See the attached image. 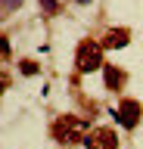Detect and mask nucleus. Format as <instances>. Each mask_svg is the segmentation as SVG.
I'll list each match as a JSON object with an SVG mask.
<instances>
[{"instance_id": "nucleus-9", "label": "nucleus", "mask_w": 143, "mask_h": 149, "mask_svg": "<svg viewBox=\"0 0 143 149\" xmlns=\"http://www.w3.org/2000/svg\"><path fill=\"white\" fill-rule=\"evenodd\" d=\"M40 6L47 9V13H56V9H59V3H56V0H40Z\"/></svg>"}, {"instance_id": "nucleus-11", "label": "nucleus", "mask_w": 143, "mask_h": 149, "mask_svg": "<svg viewBox=\"0 0 143 149\" xmlns=\"http://www.w3.org/2000/svg\"><path fill=\"white\" fill-rule=\"evenodd\" d=\"M0 3H3V6H10V9H13V6H19L22 0H0Z\"/></svg>"}, {"instance_id": "nucleus-2", "label": "nucleus", "mask_w": 143, "mask_h": 149, "mask_svg": "<svg viewBox=\"0 0 143 149\" xmlns=\"http://www.w3.org/2000/svg\"><path fill=\"white\" fill-rule=\"evenodd\" d=\"M78 127H84V121H78L75 115H62V118L53 121V137L59 143H75V140H81Z\"/></svg>"}, {"instance_id": "nucleus-6", "label": "nucleus", "mask_w": 143, "mask_h": 149, "mask_svg": "<svg viewBox=\"0 0 143 149\" xmlns=\"http://www.w3.org/2000/svg\"><path fill=\"white\" fill-rule=\"evenodd\" d=\"M103 78H106V87H109V90H121V87H124V72L115 68V65H106Z\"/></svg>"}, {"instance_id": "nucleus-8", "label": "nucleus", "mask_w": 143, "mask_h": 149, "mask_svg": "<svg viewBox=\"0 0 143 149\" xmlns=\"http://www.w3.org/2000/svg\"><path fill=\"white\" fill-rule=\"evenodd\" d=\"M6 56H10V40L0 37V59H6Z\"/></svg>"}, {"instance_id": "nucleus-4", "label": "nucleus", "mask_w": 143, "mask_h": 149, "mask_svg": "<svg viewBox=\"0 0 143 149\" xmlns=\"http://www.w3.org/2000/svg\"><path fill=\"white\" fill-rule=\"evenodd\" d=\"M84 143H87V149H118V137L109 127H96Z\"/></svg>"}, {"instance_id": "nucleus-7", "label": "nucleus", "mask_w": 143, "mask_h": 149, "mask_svg": "<svg viewBox=\"0 0 143 149\" xmlns=\"http://www.w3.org/2000/svg\"><path fill=\"white\" fill-rule=\"evenodd\" d=\"M19 68H22V74H38V62H31V59H25Z\"/></svg>"}, {"instance_id": "nucleus-10", "label": "nucleus", "mask_w": 143, "mask_h": 149, "mask_svg": "<svg viewBox=\"0 0 143 149\" xmlns=\"http://www.w3.org/2000/svg\"><path fill=\"white\" fill-rule=\"evenodd\" d=\"M6 87H10V78H6V74H0V93L6 90Z\"/></svg>"}, {"instance_id": "nucleus-1", "label": "nucleus", "mask_w": 143, "mask_h": 149, "mask_svg": "<svg viewBox=\"0 0 143 149\" xmlns=\"http://www.w3.org/2000/svg\"><path fill=\"white\" fill-rule=\"evenodd\" d=\"M75 65H78V72H96L100 65H103V47L96 44V40H81L78 44V53H75Z\"/></svg>"}, {"instance_id": "nucleus-5", "label": "nucleus", "mask_w": 143, "mask_h": 149, "mask_svg": "<svg viewBox=\"0 0 143 149\" xmlns=\"http://www.w3.org/2000/svg\"><path fill=\"white\" fill-rule=\"evenodd\" d=\"M131 40V34H128V28H109V34L100 40V47L103 50H121L124 44Z\"/></svg>"}, {"instance_id": "nucleus-3", "label": "nucleus", "mask_w": 143, "mask_h": 149, "mask_svg": "<svg viewBox=\"0 0 143 149\" xmlns=\"http://www.w3.org/2000/svg\"><path fill=\"white\" fill-rule=\"evenodd\" d=\"M140 115H143V106L137 100H121V106L115 109V118L121 121V127H128V130H134L140 124Z\"/></svg>"}]
</instances>
